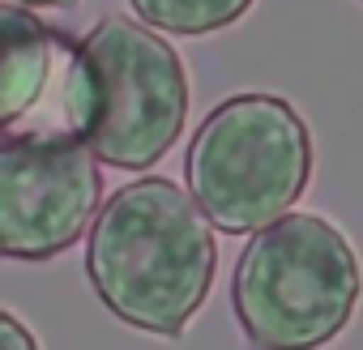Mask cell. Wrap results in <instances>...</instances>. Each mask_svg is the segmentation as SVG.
<instances>
[{"instance_id":"obj_5","label":"cell","mask_w":363,"mask_h":350,"mask_svg":"<svg viewBox=\"0 0 363 350\" xmlns=\"http://www.w3.org/2000/svg\"><path fill=\"white\" fill-rule=\"evenodd\" d=\"M99 154L69 128H5L0 149V252L9 261H52L99 218Z\"/></svg>"},{"instance_id":"obj_8","label":"cell","mask_w":363,"mask_h":350,"mask_svg":"<svg viewBox=\"0 0 363 350\" xmlns=\"http://www.w3.org/2000/svg\"><path fill=\"white\" fill-rule=\"evenodd\" d=\"M0 350H39V337L30 329H22L18 312H0Z\"/></svg>"},{"instance_id":"obj_1","label":"cell","mask_w":363,"mask_h":350,"mask_svg":"<svg viewBox=\"0 0 363 350\" xmlns=\"http://www.w3.org/2000/svg\"><path fill=\"white\" fill-rule=\"evenodd\" d=\"M210 227L197 197L167 175H141L103 201L86 239V278L124 324L179 337L218 273Z\"/></svg>"},{"instance_id":"obj_2","label":"cell","mask_w":363,"mask_h":350,"mask_svg":"<svg viewBox=\"0 0 363 350\" xmlns=\"http://www.w3.org/2000/svg\"><path fill=\"white\" fill-rule=\"evenodd\" d=\"M60 107L103 166L145 171L184 132L189 73L150 22L111 13L73 43Z\"/></svg>"},{"instance_id":"obj_4","label":"cell","mask_w":363,"mask_h":350,"mask_svg":"<svg viewBox=\"0 0 363 350\" xmlns=\"http://www.w3.org/2000/svg\"><path fill=\"white\" fill-rule=\"evenodd\" d=\"M184 180L218 231L252 235L303 197L312 132L278 94H231L193 132Z\"/></svg>"},{"instance_id":"obj_7","label":"cell","mask_w":363,"mask_h":350,"mask_svg":"<svg viewBox=\"0 0 363 350\" xmlns=\"http://www.w3.org/2000/svg\"><path fill=\"white\" fill-rule=\"evenodd\" d=\"M128 5L154 30L197 39V35H214V30L235 26L252 9V0H128Z\"/></svg>"},{"instance_id":"obj_9","label":"cell","mask_w":363,"mask_h":350,"mask_svg":"<svg viewBox=\"0 0 363 350\" xmlns=\"http://www.w3.org/2000/svg\"><path fill=\"white\" fill-rule=\"evenodd\" d=\"M5 5H26V9H69L77 0H5Z\"/></svg>"},{"instance_id":"obj_3","label":"cell","mask_w":363,"mask_h":350,"mask_svg":"<svg viewBox=\"0 0 363 350\" xmlns=\"http://www.w3.org/2000/svg\"><path fill=\"white\" fill-rule=\"evenodd\" d=\"M350 239L320 214H282L252 231L231 278V307L252 346H325L359 303Z\"/></svg>"},{"instance_id":"obj_6","label":"cell","mask_w":363,"mask_h":350,"mask_svg":"<svg viewBox=\"0 0 363 350\" xmlns=\"http://www.w3.org/2000/svg\"><path fill=\"white\" fill-rule=\"evenodd\" d=\"M69 56L73 39L39 22L35 9L5 5V103H0L5 128H18L22 115H30L52 86L65 90Z\"/></svg>"}]
</instances>
